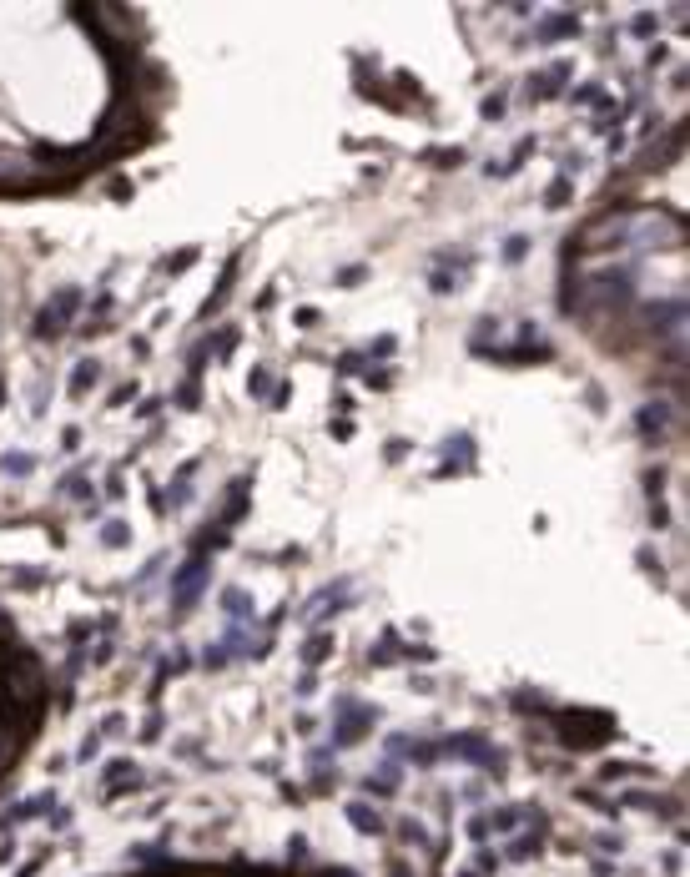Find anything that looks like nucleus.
<instances>
[{"label":"nucleus","instance_id":"7ed1b4c3","mask_svg":"<svg viewBox=\"0 0 690 877\" xmlns=\"http://www.w3.org/2000/svg\"><path fill=\"white\" fill-rule=\"evenodd\" d=\"M484 117H489V122H494V117H504V91H499V96H489V101H484Z\"/></svg>","mask_w":690,"mask_h":877},{"label":"nucleus","instance_id":"f03ea898","mask_svg":"<svg viewBox=\"0 0 690 877\" xmlns=\"http://www.w3.org/2000/svg\"><path fill=\"white\" fill-rule=\"evenodd\" d=\"M655 424H665V404H650V409L640 414V429H645V434H650Z\"/></svg>","mask_w":690,"mask_h":877},{"label":"nucleus","instance_id":"f257e3e1","mask_svg":"<svg viewBox=\"0 0 690 877\" xmlns=\"http://www.w3.org/2000/svg\"><path fill=\"white\" fill-rule=\"evenodd\" d=\"M348 817L358 822V827H368V832H378V827H383V822H378V817H373L368 807H348Z\"/></svg>","mask_w":690,"mask_h":877}]
</instances>
